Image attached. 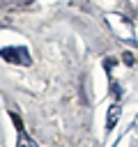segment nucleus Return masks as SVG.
Segmentation results:
<instances>
[{"label":"nucleus","instance_id":"obj_1","mask_svg":"<svg viewBox=\"0 0 138 147\" xmlns=\"http://www.w3.org/2000/svg\"><path fill=\"white\" fill-rule=\"evenodd\" d=\"M0 57L12 62V64H21V67H30L32 64V57H30V51L25 46H7V48H0Z\"/></svg>","mask_w":138,"mask_h":147},{"label":"nucleus","instance_id":"obj_2","mask_svg":"<svg viewBox=\"0 0 138 147\" xmlns=\"http://www.w3.org/2000/svg\"><path fill=\"white\" fill-rule=\"evenodd\" d=\"M120 115H122L120 103H113V106L108 108V117H106V131H113V129H115V124H117Z\"/></svg>","mask_w":138,"mask_h":147},{"label":"nucleus","instance_id":"obj_3","mask_svg":"<svg viewBox=\"0 0 138 147\" xmlns=\"http://www.w3.org/2000/svg\"><path fill=\"white\" fill-rule=\"evenodd\" d=\"M16 147H37V142H34L32 138H28L25 131L21 129V131H18V142H16Z\"/></svg>","mask_w":138,"mask_h":147},{"label":"nucleus","instance_id":"obj_4","mask_svg":"<svg viewBox=\"0 0 138 147\" xmlns=\"http://www.w3.org/2000/svg\"><path fill=\"white\" fill-rule=\"evenodd\" d=\"M110 92H113V96H115V99H120V96H122V87H120L115 80H110Z\"/></svg>","mask_w":138,"mask_h":147},{"label":"nucleus","instance_id":"obj_5","mask_svg":"<svg viewBox=\"0 0 138 147\" xmlns=\"http://www.w3.org/2000/svg\"><path fill=\"white\" fill-rule=\"evenodd\" d=\"M122 60H124V64H129V67H131V64H133V62H136V60H133V55H131V53H122Z\"/></svg>","mask_w":138,"mask_h":147},{"label":"nucleus","instance_id":"obj_6","mask_svg":"<svg viewBox=\"0 0 138 147\" xmlns=\"http://www.w3.org/2000/svg\"><path fill=\"white\" fill-rule=\"evenodd\" d=\"M113 64H115V62H113V60H106V62H103V67H106V69H108V71H110V69H113Z\"/></svg>","mask_w":138,"mask_h":147}]
</instances>
